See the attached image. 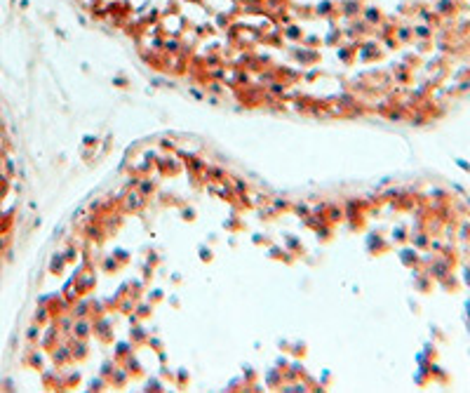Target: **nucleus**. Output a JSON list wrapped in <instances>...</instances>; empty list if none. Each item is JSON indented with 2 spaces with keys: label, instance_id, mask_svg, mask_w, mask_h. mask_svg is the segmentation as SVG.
Returning a JSON list of instances; mask_svg holds the SVG:
<instances>
[{
  "label": "nucleus",
  "instance_id": "2",
  "mask_svg": "<svg viewBox=\"0 0 470 393\" xmlns=\"http://www.w3.org/2000/svg\"><path fill=\"white\" fill-rule=\"evenodd\" d=\"M285 36L287 38H301V29L299 26H289L287 31H285Z\"/></svg>",
  "mask_w": 470,
  "mask_h": 393
},
{
  "label": "nucleus",
  "instance_id": "1",
  "mask_svg": "<svg viewBox=\"0 0 470 393\" xmlns=\"http://www.w3.org/2000/svg\"><path fill=\"white\" fill-rule=\"evenodd\" d=\"M365 19H367V21H372V24H376V21H379V10H365Z\"/></svg>",
  "mask_w": 470,
  "mask_h": 393
}]
</instances>
